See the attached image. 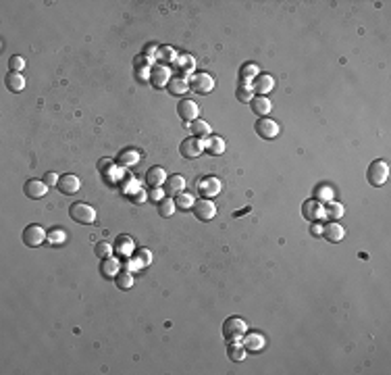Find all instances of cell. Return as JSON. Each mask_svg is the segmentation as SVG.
Returning <instances> with one entry per match:
<instances>
[{"instance_id":"30bf717a","label":"cell","mask_w":391,"mask_h":375,"mask_svg":"<svg viewBox=\"0 0 391 375\" xmlns=\"http://www.w3.org/2000/svg\"><path fill=\"white\" fill-rule=\"evenodd\" d=\"M302 213L308 221H318L325 217V206L318 202V200H306L302 206Z\"/></svg>"},{"instance_id":"2e32d148","label":"cell","mask_w":391,"mask_h":375,"mask_svg":"<svg viewBox=\"0 0 391 375\" xmlns=\"http://www.w3.org/2000/svg\"><path fill=\"white\" fill-rule=\"evenodd\" d=\"M146 184L150 188H160L162 184H167V171L162 167H152L146 175Z\"/></svg>"},{"instance_id":"277c9868","label":"cell","mask_w":391,"mask_h":375,"mask_svg":"<svg viewBox=\"0 0 391 375\" xmlns=\"http://www.w3.org/2000/svg\"><path fill=\"white\" fill-rule=\"evenodd\" d=\"M254 130H256V134H258L260 138L272 140V138L279 136V123L272 121V119H268V117H260V119L256 121V125H254Z\"/></svg>"},{"instance_id":"d590c367","label":"cell","mask_w":391,"mask_h":375,"mask_svg":"<svg viewBox=\"0 0 391 375\" xmlns=\"http://www.w3.org/2000/svg\"><path fill=\"white\" fill-rule=\"evenodd\" d=\"M67 240V231L65 229H52L48 233V242L50 244H63Z\"/></svg>"},{"instance_id":"8fae6325","label":"cell","mask_w":391,"mask_h":375,"mask_svg":"<svg viewBox=\"0 0 391 375\" xmlns=\"http://www.w3.org/2000/svg\"><path fill=\"white\" fill-rule=\"evenodd\" d=\"M79 188H81V180L77 178V175L67 173L58 180V190H61L63 194H75V192H79Z\"/></svg>"},{"instance_id":"3957f363","label":"cell","mask_w":391,"mask_h":375,"mask_svg":"<svg viewBox=\"0 0 391 375\" xmlns=\"http://www.w3.org/2000/svg\"><path fill=\"white\" fill-rule=\"evenodd\" d=\"M369 182L375 186V188H379V186H383L387 180H389V165L385 161H373L371 163V167H369Z\"/></svg>"},{"instance_id":"9c48e42d","label":"cell","mask_w":391,"mask_h":375,"mask_svg":"<svg viewBox=\"0 0 391 375\" xmlns=\"http://www.w3.org/2000/svg\"><path fill=\"white\" fill-rule=\"evenodd\" d=\"M177 113H179V117H181L183 121L194 123V121L198 119L200 107H198V102H194V100H181L179 107H177Z\"/></svg>"},{"instance_id":"4316f807","label":"cell","mask_w":391,"mask_h":375,"mask_svg":"<svg viewBox=\"0 0 391 375\" xmlns=\"http://www.w3.org/2000/svg\"><path fill=\"white\" fill-rule=\"evenodd\" d=\"M115 250L119 252V254H125L127 256L129 252L133 250V240L129 238V236H121L119 242H117V246H115Z\"/></svg>"},{"instance_id":"f35d334b","label":"cell","mask_w":391,"mask_h":375,"mask_svg":"<svg viewBox=\"0 0 391 375\" xmlns=\"http://www.w3.org/2000/svg\"><path fill=\"white\" fill-rule=\"evenodd\" d=\"M8 67H10V71L19 73V71H23V67H25V61H23V56H10Z\"/></svg>"},{"instance_id":"7402d4cb","label":"cell","mask_w":391,"mask_h":375,"mask_svg":"<svg viewBox=\"0 0 391 375\" xmlns=\"http://www.w3.org/2000/svg\"><path fill=\"white\" fill-rule=\"evenodd\" d=\"M204 146L208 148L210 155L219 157V155H223V152H225V140H223L221 136H212V138H208V140H206V144H204Z\"/></svg>"},{"instance_id":"83f0119b","label":"cell","mask_w":391,"mask_h":375,"mask_svg":"<svg viewBox=\"0 0 391 375\" xmlns=\"http://www.w3.org/2000/svg\"><path fill=\"white\" fill-rule=\"evenodd\" d=\"M175 204H179V208L187 210V208H194L196 200H194V196H192V194L181 192V194H177V198H175Z\"/></svg>"},{"instance_id":"603a6c76","label":"cell","mask_w":391,"mask_h":375,"mask_svg":"<svg viewBox=\"0 0 391 375\" xmlns=\"http://www.w3.org/2000/svg\"><path fill=\"white\" fill-rule=\"evenodd\" d=\"M189 90V81L183 79V77H175L169 81V92L173 94V96H181V94H185Z\"/></svg>"},{"instance_id":"7bdbcfd3","label":"cell","mask_w":391,"mask_h":375,"mask_svg":"<svg viewBox=\"0 0 391 375\" xmlns=\"http://www.w3.org/2000/svg\"><path fill=\"white\" fill-rule=\"evenodd\" d=\"M312 233H314V236H323V225H318V223H316V225L312 227Z\"/></svg>"},{"instance_id":"60d3db41","label":"cell","mask_w":391,"mask_h":375,"mask_svg":"<svg viewBox=\"0 0 391 375\" xmlns=\"http://www.w3.org/2000/svg\"><path fill=\"white\" fill-rule=\"evenodd\" d=\"M58 180H61V178H58V175H56L54 171H48V173H46V178H44V182H46V186H48V188L56 186V184H58Z\"/></svg>"},{"instance_id":"6da1fadb","label":"cell","mask_w":391,"mask_h":375,"mask_svg":"<svg viewBox=\"0 0 391 375\" xmlns=\"http://www.w3.org/2000/svg\"><path fill=\"white\" fill-rule=\"evenodd\" d=\"M69 215L73 221H77V223L90 225V223L96 221V208H94L92 204H88V202H73L69 208Z\"/></svg>"},{"instance_id":"b9f144b4","label":"cell","mask_w":391,"mask_h":375,"mask_svg":"<svg viewBox=\"0 0 391 375\" xmlns=\"http://www.w3.org/2000/svg\"><path fill=\"white\" fill-rule=\"evenodd\" d=\"M150 254H152L150 250H139V263L141 265H150V261H152Z\"/></svg>"},{"instance_id":"ab89813d","label":"cell","mask_w":391,"mask_h":375,"mask_svg":"<svg viewBox=\"0 0 391 375\" xmlns=\"http://www.w3.org/2000/svg\"><path fill=\"white\" fill-rule=\"evenodd\" d=\"M158 58L160 61H173L175 54H173V48H169V46H164V48L158 50Z\"/></svg>"},{"instance_id":"cb8c5ba5","label":"cell","mask_w":391,"mask_h":375,"mask_svg":"<svg viewBox=\"0 0 391 375\" xmlns=\"http://www.w3.org/2000/svg\"><path fill=\"white\" fill-rule=\"evenodd\" d=\"M343 213H346V208H343V204L335 202V200H329L325 204V217H329L331 221H335L339 217H343Z\"/></svg>"},{"instance_id":"9a60e30c","label":"cell","mask_w":391,"mask_h":375,"mask_svg":"<svg viewBox=\"0 0 391 375\" xmlns=\"http://www.w3.org/2000/svg\"><path fill=\"white\" fill-rule=\"evenodd\" d=\"M272 86H275V79H272L270 75H266V73H258V75L254 77V86H252V90H256L260 96H264V94H268V92L272 90Z\"/></svg>"},{"instance_id":"836d02e7","label":"cell","mask_w":391,"mask_h":375,"mask_svg":"<svg viewBox=\"0 0 391 375\" xmlns=\"http://www.w3.org/2000/svg\"><path fill=\"white\" fill-rule=\"evenodd\" d=\"M229 357L233 359V361H244L246 359V346L242 344H231L229 346Z\"/></svg>"},{"instance_id":"8d00e7d4","label":"cell","mask_w":391,"mask_h":375,"mask_svg":"<svg viewBox=\"0 0 391 375\" xmlns=\"http://www.w3.org/2000/svg\"><path fill=\"white\" fill-rule=\"evenodd\" d=\"M256 75H258V67H256V65H244L242 71H240L242 81H248L250 77H256Z\"/></svg>"},{"instance_id":"d6a6232c","label":"cell","mask_w":391,"mask_h":375,"mask_svg":"<svg viewBox=\"0 0 391 375\" xmlns=\"http://www.w3.org/2000/svg\"><path fill=\"white\" fill-rule=\"evenodd\" d=\"M113 244L109 242H98L96 244V254L100 256V259H109V256H113Z\"/></svg>"},{"instance_id":"e575fe53","label":"cell","mask_w":391,"mask_h":375,"mask_svg":"<svg viewBox=\"0 0 391 375\" xmlns=\"http://www.w3.org/2000/svg\"><path fill=\"white\" fill-rule=\"evenodd\" d=\"M331 198H333V190H331L329 186H318V188H316V200H325V202H329Z\"/></svg>"},{"instance_id":"ffe728a7","label":"cell","mask_w":391,"mask_h":375,"mask_svg":"<svg viewBox=\"0 0 391 375\" xmlns=\"http://www.w3.org/2000/svg\"><path fill=\"white\" fill-rule=\"evenodd\" d=\"M244 346H246V350L258 353V350L264 348V338L260 336V334H246V338H244Z\"/></svg>"},{"instance_id":"5bb4252c","label":"cell","mask_w":391,"mask_h":375,"mask_svg":"<svg viewBox=\"0 0 391 375\" xmlns=\"http://www.w3.org/2000/svg\"><path fill=\"white\" fill-rule=\"evenodd\" d=\"M221 180L219 178H204L202 182H200V192H202V196H206V198H212V196H217L219 192H221Z\"/></svg>"},{"instance_id":"52a82bcc","label":"cell","mask_w":391,"mask_h":375,"mask_svg":"<svg viewBox=\"0 0 391 375\" xmlns=\"http://www.w3.org/2000/svg\"><path fill=\"white\" fill-rule=\"evenodd\" d=\"M48 240V233H46L40 225H27L23 229V242L27 246H40Z\"/></svg>"},{"instance_id":"e0dca14e","label":"cell","mask_w":391,"mask_h":375,"mask_svg":"<svg viewBox=\"0 0 391 375\" xmlns=\"http://www.w3.org/2000/svg\"><path fill=\"white\" fill-rule=\"evenodd\" d=\"M183 188H185L183 175H171V178H167V184H164V190H167V194H171V196L181 194Z\"/></svg>"},{"instance_id":"d4e9b609","label":"cell","mask_w":391,"mask_h":375,"mask_svg":"<svg viewBox=\"0 0 391 375\" xmlns=\"http://www.w3.org/2000/svg\"><path fill=\"white\" fill-rule=\"evenodd\" d=\"M169 75H171V71L167 67H156V69H152V84L156 86V88H160V86H164L169 81Z\"/></svg>"},{"instance_id":"484cf974","label":"cell","mask_w":391,"mask_h":375,"mask_svg":"<svg viewBox=\"0 0 391 375\" xmlns=\"http://www.w3.org/2000/svg\"><path fill=\"white\" fill-rule=\"evenodd\" d=\"M175 208H177V204H175L173 198H162V200L158 202V215L160 217H173Z\"/></svg>"},{"instance_id":"5b68a950","label":"cell","mask_w":391,"mask_h":375,"mask_svg":"<svg viewBox=\"0 0 391 375\" xmlns=\"http://www.w3.org/2000/svg\"><path fill=\"white\" fill-rule=\"evenodd\" d=\"M215 88V79H212L208 73H194L192 79H189V90H194L198 94H208Z\"/></svg>"},{"instance_id":"7a4b0ae2","label":"cell","mask_w":391,"mask_h":375,"mask_svg":"<svg viewBox=\"0 0 391 375\" xmlns=\"http://www.w3.org/2000/svg\"><path fill=\"white\" fill-rule=\"evenodd\" d=\"M246 334H248V325L240 317H229L223 325V336L227 340H231V342H238V340H242Z\"/></svg>"},{"instance_id":"f1b7e54d","label":"cell","mask_w":391,"mask_h":375,"mask_svg":"<svg viewBox=\"0 0 391 375\" xmlns=\"http://www.w3.org/2000/svg\"><path fill=\"white\" fill-rule=\"evenodd\" d=\"M189 127H192V132H194L196 138H202V136H208V134H210V125H208L206 121L196 119L194 123H189Z\"/></svg>"},{"instance_id":"44dd1931","label":"cell","mask_w":391,"mask_h":375,"mask_svg":"<svg viewBox=\"0 0 391 375\" xmlns=\"http://www.w3.org/2000/svg\"><path fill=\"white\" fill-rule=\"evenodd\" d=\"M6 86H8L10 92H21L23 88H25V77H23L21 73L10 71V73L6 75Z\"/></svg>"},{"instance_id":"4fadbf2b","label":"cell","mask_w":391,"mask_h":375,"mask_svg":"<svg viewBox=\"0 0 391 375\" xmlns=\"http://www.w3.org/2000/svg\"><path fill=\"white\" fill-rule=\"evenodd\" d=\"M323 238L329 240V242H341L343 238H346V229H343L339 223H335V221H331V223L323 225Z\"/></svg>"},{"instance_id":"ba28073f","label":"cell","mask_w":391,"mask_h":375,"mask_svg":"<svg viewBox=\"0 0 391 375\" xmlns=\"http://www.w3.org/2000/svg\"><path fill=\"white\" fill-rule=\"evenodd\" d=\"M202 150H204V144L200 142L196 136L194 138H185L181 142V146H179V152L185 159H196V157L202 155Z\"/></svg>"},{"instance_id":"7c38bea8","label":"cell","mask_w":391,"mask_h":375,"mask_svg":"<svg viewBox=\"0 0 391 375\" xmlns=\"http://www.w3.org/2000/svg\"><path fill=\"white\" fill-rule=\"evenodd\" d=\"M23 192H25L29 198H44L46 192H48V186H46V182H40V180H29L25 184V188H23Z\"/></svg>"},{"instance_id":"ac0fdd59","label":"cell","mask_w":391,"mask_h":375,"mask_svg":"<svg viewBox=\"0 0 391 375\" xmlns=\"http://www.w3.org/2000/svg\"><path fill=\"white\" fill-rule=\"evenodd\" d=\"M250 104H252V111L258 117H266L270 113V109H272V104H270V100L266 96H256V98H252Z\"/></svg>"},{"instance_id":"74e56055","label":"cell","mask_w":391,"mask_h":375,"mask_svg":"<svg viewBox=\"0 0 391 375\" xmlns=\"http://www.w3.org/2000/svg\"><path fill=\"white\" fill-rule=\"evenodd\" d=\"M177 65L185 69L183 73H192V69H194V58L189 56V54H181L179 58H177Z\"/></svg>"},{"instance_id":"f546056e","label":"cell","mask_w":391,"mask_h":375,"mask_svg":"<svg viewBox=\"0 0 391 375\" xmlns=\"http://www.w3.org/2000/svg\"><path fill=\"white\" fill-rule=\"evenodd\" d=\"M115 281H117V288H121V290H129L133 286V275L131 273H119L115 277Z\"/></svg>"},{"instance_id":"1f68e13d","label":"cell","mask_w":391,"mask_h":375,"mask_svg":"<svg viewBox=\"0 0 391 375\" xmlns=\"http://www.w3.org/2000/svg\"><path fill=\"white\" fill-rule=\"evenodd\" d=\"M119 161L123 163V165H135V163L139 161V155H137V150H123Z\"/></svg>"},{"instance_id":"8992f818","label":"cell","mask_w":391,"mask_h":375,"mask_svg":"<svg viewBox=\"0 0 391 375\" xmlns=\"http://www.w3.org/2000/svg\"><path fill=\"white\" fill-rule=\"evenodd\" d=\"M194 215L200 221H212V217L217 215V204L210 200V198H202V200H196L194 204Z\"/></svg>"},{"instance_id":"d6986e66","label":"cell","mask_w":391,"mask_h":375,"mask_svg":"<svg viewBox=\"0 0 391 375\" xmlns=\"http://www.w3.org/2000/svg\"><path fill=\"white\" fill-rule=\"evenodd\" d=\"M102 275L104 277H117L119 275V269H121V263L117 261V259H113V256H109V259H102Z\"/></svg>"},{"instance_id":"4dcf8cb0","label":"cell","mask_w":391,"mask_h":375,"mask_svg":"<svg viewBox=\"0 0 391 375\" xmlns=\"http://www.w3.org/2000/svg\"><path fill=\"white\" fill-rule=\"evenodd\" d=\"M252 94H254L252 86H240L238 92H235V96H238L240 102H252V98H254Z\"/></svg>"}]
</instances>
